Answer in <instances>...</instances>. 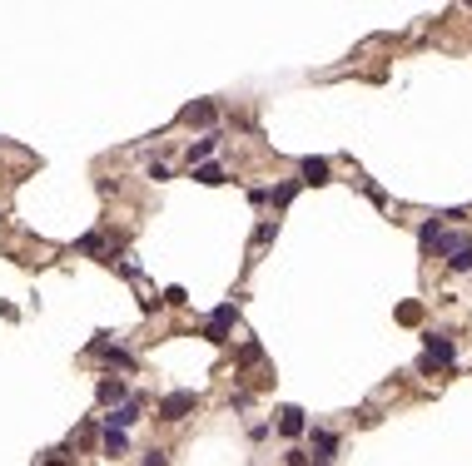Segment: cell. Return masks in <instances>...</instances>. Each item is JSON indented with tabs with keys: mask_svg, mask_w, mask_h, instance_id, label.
I'll return each mask as SVG.
<instances>
[{
	"mask_svg": "<svg viewBox=\"0 0 472 466\" xmlns=\"http://www.w3.org/2000/svg\"><path fill=\"white\" fill-rule=\"evenodd\" d=\"M125 432H115V427H104V456H125Z\"/></svg>",
	"mask_w": 472,
	"mask_h": 466,
	"instance_id": "obj_9",
	"label": "cell"
},
{
	"mask_svg": "<svg viewBox=\"0 0 472 466\" xmlns=\"http://www.w3.org/2000/svg\"><path fill=\"white\" fill-rule=\"evenodd\" d=\"M194 179H199V184H224V169H219V164H199Z\"/></svg>",
	"mask_w": 472,
	"mask_h": 466,
	"instance_id": "obj_11",
	"label": "cell"
},
{
	"mask_svg": "<svg viewBox=\"0 0 472 466\" xmlns=\"http://www.w3.org/2000/svg\"><path fill=\"white\" fill-rule=\"evenodd\" d=\"M120 397H125V382H120V377H104V382H99V402H104V407H115Z\"/></svg>",
	"mask_w": 472,
	"mask_h": 466,
	"instance_id": "obj_7",
	"label": "cell"
},
{
	"mask_svg": "<svg viewBox=\"0 0 472 466\" xmlns=\"http://www.w3.org/2000/svg\"><path fill=\"white\" fill-rule=\"evenodd\" d=\"M333 446H338V437H333V432H313V451H319V466H328V461H333Z\"/></svg>",
	"mask_w": 472,
	"mask_h": 466,
	"instance_id": "obj_5",
	"label": "cell"
},
{
	"mask_svg": "<svg viewBox=\"0 0 472 466\" xmlns=\"http://www.w3.org/2000/svg\"><path fill=\"white\" fill-rule=\"evenodd\" d=\"M472 268V243H462L457 253H452V273H467Z\"/></svg>",
	"mask_w": 472,
	"mask_h": 466,
	"instance_id": "obj_13",
	"label": "cell"
},
{
	"mask_svg": "<svg viewBox=\"0 0 472 466\" xmlns=\"http://www.w3.org/2000/svg\"><path fill=\"white\" fill-rule=\"evenodd\" d=\"M189 407H194V392H174V397H165L160 412H165V422H179V417L189 412Z\"/></svg>",
	"mask_w": 472,
	"mask_h": 466,
	"instance_id": "obj_3",
	"label": "cell"
},
{
	"mask_svg": "<svg viewBox=\"0 0 472 466\" xmlns=\"http://www.w3.org/2000/svg\"><path fill=\"white\" fill-rule=\"evenodd\" d=\"M95 358H104V362H115V367H130V358L120 353V347H110V342H104V337L95 342Z\"/></svg>",
	"mask_w": 472,
	"mask_h": 466,
	"instance_id": "obj_8",
	"label": "cell"
},
{
	"mask_svg": "<svg viewBox=\"0 0 472 466\" xmlns=\"http://www.w3.org/2000/svg\"><path fill=\"white\" fill-rule=\"evenodd\" d=\"M45 466H65V461H60V456H55V461H45Z\"/></svg>",
	"mask_w": 472,
	"mask_h": 466,
	"instance_id": "obj_16",
	"label": "cell"
},
{
	"mask_svg": "<svg viewBox=\"0 0 472 466\" xmlns=\"http://www.w3.org/2000/svg\"><path fill=\"white\" fill-rule=\"evenodd\" d=\"M303 179H308V184H324V179H328V164H324V159H303Z\"/></svg>",
	"mask_w": 472,
	"mask_h": 466,
	"instance_id": "obj_10",
	"label": "cell"
},
{
	"mask_svg": "<svg viewBox=\"0 0 472 466\" xmlns=\"http://www.w3.org/2000/svg\"><path fill=\"white\" fill-rule=\"evenodd\" d=\"M279 432H284V437H298V432H303V412H298V407L279 412Z\"/></svg>",
	"mask_w": 472,
	"mask_h": 466,
	"instance_id": "obj_6",
	"label": "cell"
},
{
	"mask_svg": "<svg viewBox=\"0 0 472 466\" xmlns=\"http://www.w3.org/2000/svg\"><path fill=\"white\" fill-rule=\"evenodd\" d=\"M209 149H214V139H199V144H189V164H194V159H204Z\"/></svg>",
	"mask_w": 472,
	"mask_h": 466,
	"instance_id": "obj_14",
	"label": "cell"
},
{
	"mask_svg": "<svg viewBox=\"0 0 472 466\" xmlns=\"http://www.w3.org/2000/svg\"><path fill=\"white\" fill-rule=\"evenodd\" d=\"M134 417H139V407H134V402H120V407H110V417H104V427L125 432V427H134Z\"/></svg>",
	"mask_w": 472,
	"mask_h": 466,
	"instance_id": "obj_2",
	"label": "cell"
},
{
	"mask_svg": "<svg viewBox=\"0 0 472 466\" xmlns=\"http://www.w3.org/2000/svg\"><path fill=\"white\" fill-rule=\"evenodd\" d=\"M452 362V342L438 332V337H428V353H423V367H447Z\"/></svg>",
	"mask_w": 472,
	"mask_h": 466,
	"instance_id": "obj_1",
	"label": "cell"
},
{
	"mask_svg": "<svg viewBox=\"0 0 472 466\" xmlns=\"http://www.w3.org/2000/svg\"><path fill=\"white\" fill-rule=\"evenodd\" d=\"M144 466H165V451H149V456H144Z\"/></svg>",
	"mask_w": 472,
	"mask_h": 466,
	"instance_id": "obj_15",
	"label": "cell"
},
{
	"mask_svg": "<svg viewBox=\"0 0 472 466\" xmlns=\"http://www.w3.org/2000/svg\"><path fill=\"white\" fill-rule=\"evenodd\" d=\"M209 114H214V104H189L184 120H189V125H209Z\"/></svg>",
	"mask_w": 472,
	"mask_h": 466,
	"instance_id": "obj_12",
	"label": "cell"
},
{
	"mask_svg": "<svg viewBox=\"0 0 472 466\" xmlns=\"http://www.w3.org/2000/svg\"><path fill=\"white\" fill-rule=\"evenodd\" d=\"M229 323H234V308L224 303V308L214 313V323H209V342H229Z\"/></svg>",
	"mask_w": 472,
	"mask_h": 466,
	"instance_id": "obj_4",
	"label": "cell"
}]
</instances>
